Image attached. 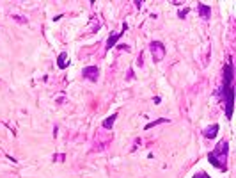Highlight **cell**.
I'll return each mask as SVG.
<instances>
[{
    "label": "cell",
    "mask_w": 236,
    "mask_h": 178,
    "mask_svg": "<svg viewBox=\"0 0 236 178\" xmlns=\"http://www.w3.org/2000/svg\"><path fill=\"white\" fill-rule=\"evenodd\" d=\"M163 121H169V119H163V118H162V119H156V121H153V123H147L146 125V130L151 128V126H155V125H158V123H163Z\"/></svg>",
    "instance_id": "cell-9"
},
{
    "label": "cell",
    "mask_w": 236,
    "mask_h": 178,
    "mask_svg": "<svg viewBox=\"0 0 236 178\" xmlns=\"http://www.w3.org/2000/svg\"><path fill=\"white\" fill-rule=\"evenodd\" d=\"M116 118H117V114H112L110 118H107L105 121H103V126H105V128H112V125H114V121H116Z\"/></svg>",
    "instance_id": "cell-7"
},
{
    "label": "cell",
    "mask_w": 236,
    "mask_h": 178,
    "mask_svg": "<svg viewBox=\"0 0 236 178\" xmlns=\"http://www.w3.org/2000/svg\"><path fill=\"white\" fill-rule=\"evenodd\" d=\"M149 48H151V52H153L155 61H162V59L165 57V46H163L160 41H153Z\"/></svg>",
    "instance_id": "cell-2"
},
{
    "label": "cell",
    "mask_w": 236,
    "mask_h": 178,
    "mask_svg": "<svg viewBox=\"0 0 236 178\" xmlns=\"http://www.w3.org/2000/svg\"><path fill=\"white\" fill-rule=\"evenodd\" d=\"M14 20H18V22H20V23H27V18L25 16H23V18H21V16H13Z\"/></svg>",
    "instance_id": "cell-10"
},
{
    "label": "cell",
    "mask_w": 236,
    "mask_h": 178,
    "mask_svg": "<svg viewBox=\"0 0 236 178\" xmlns=\"http://www.w3.org/2000/svg\"><path fill=\"white\" fill-rule=\"evenodd\" d=\"M82 75L85 77V79H89V80H96L98 79V75H100V69L96 68V66H87V68H84V71H82Z\"/></svg>",
    "instance_id": "cell-3"
},
{
    "label": "cell",
    "mask_w": 236,
    "mask_h": 178,
    "mask_svg": "<svg viewBox=\"0 0 236 178\" xmlns=\"http://www.w3.org/2000/svg\"><path fill=\"white\" fill-rule=\"evenodd\" d=\"M217 134H218V125H211L204 130V137H208V139H213Z\"/></svg>",
    "instance_id": "cell-4"
},
{
    "label": "cell",
    "mask_w": 236,
    "mask_h": 178,
    "mask_svg": "<svg viewBox=\"0 0 236 178\" xmlns=\"http://www.w3.org/2000/svg\"><path fill=\"white\" fill-rule=\"evenodd\" d=\"M188 11H190V9H188V7H186V9H185V11H181V13H179V18H185V16H186V13H188Z\"/></svg>",
    "instance_id": "cell-11"
},
{
    "label": "cell",
    "mask_w": 236,
    "mask_h": 178,
    "mask_svg": "<svg viewBox=\"0 0 236 178\" xmlns=\"http://www.w3.org/2000/svg\"><path fill=\"white\" fill-rule=\"evenodd\" d=\"M57 64H59V68H66V54H61V55H59V59H57Z\"/></svg>",
    "instance_id": "cell-8"
},
{
    "label": "cell",
    "mask_w": 236,
    "mask_h": 178,
    "mask_svg": "<svg viewBox=\"0 0 236 178\" xmlns=\"http://www.w3.org/2000/svg\"><path fill=\"white\" fill-rule=\"evenodd\" d=\"M194 178H210L208 175H204V173H199V175H195Z\"/></svg>",
    "instance_id": "cell-12"
},
{
    "label": "cell",
    "mask_w": 236,
    "mask_h": 178,
    "mask_svg": "<svg viewBox=\"0 0 236 178\" xmlns=\"http://www.w3.org/2000/svg\"><path fill=\"white\" fill-rule=\"evenodd\" d=\"M227 148H229V144H227V141H224V143H218L217 148L208 153V159H210V162L215 167L225 169V164H227Z\"/></svg>",
    "instance_id": "cell-1"
},
{
    "label": "cell",
    "mask_w": 236,
    "mask_h": 178,
    "mask_svg": "<svg viewBox=\"0 0 236 178\" xmlns=\"http://www.w3.org/2000/svg\"><path fill=\"white\" fill-rule=\"evenodd\" d=\"M119 38H121V36H119L117 32H112V34H110V38L107 39V50H108V48H112V46H114V45L117 43Z\"/></svg>",
    "instance_id": "cell-5"
},
{
    "label": "cell",
    "mask_w": 236,
    "mask_h": 178,
    "mask_svg": "<svg viewBox=\"0 0 236 178\" xmlns=\"http://www.w3.org/2000/svg\"><path fill=\"white\" fill-rule=\"evenodd\" d=\"M199 14H201L202 18H208V16H210V7L204 5V4H199Z\"/></svg>",
    "instance_id": "cell-6"
}]
</instances>
